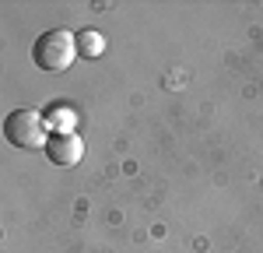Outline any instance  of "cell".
Returning <instances> with one entry per match:
<instances>
[{
    "mask_svg": "<svg viewBox=\"0 0 263 253\" xmlns=\"http://www.w3.org/2000/svg\"><path fill=\"white\" fill-rule=\"evenodd\" d=\"M78 53H81L84 60H95V57H102V53H105V35H102V32H95V28H84V32H78Z\"/></svg>",
    "mask_w": 263,
    "mask_h": 253,
    "instance_id": "5",
    "label": "cell"
},
{
    "mask_svg": "<svg viewBox=\"0 0 263 253\" xmlns=\"http://www.w3.org/2000/svg\"><path fill=\"white\" fill-rule=\"evenodd\" d=\"M78 35L67 32V28H49L42 32L35 46H32V60L39 70L46 74H60V70H70V63L78 60Z\"/></svg>",
    "mask_w": 263,
    "mask_h": 253,
    "instance_id": "1",
    "label": "cell"
},
{
    "mask_svg": "<svg viewBox=\"0 0 263 253\" xmlns=\"http://www.w3.org/2000/svg\"><path fill=\"white\" fill-rule=\"evenodd\" d=\"M4 137L14 148H21V151H39V148L49 144L46 116L35 113V109H14V113H7V120H4Z\"/></svg>",
    "mask_w": 263,
    "mask_h": 253,
    "instance_id": "2",
    "label": "cell"
},
{
    "mask_svg": "<svg viewBox=\"0 0 263 253\" xmlns=\"http://www.w3.org/2000/svg\"><path fill=\"white\" fill-rule=\"evenodd\" d=\"M42 116H46V127L53 134H74V127H78V113L70 105H49Z\"/></svg>",
    "mask_w": 263,
    "mask_h": 253,
    "instance_id": "4",
    "label": "cell"
},
{
    "mask_svg": "<svg viewBox=\"0 0 263 253\" xmlns=\"http://www.w3.org/2000/svg\"><path fill=\"white\" fill-rule=\"evenodd\" d=\"M46 155H49V162L53 166H78L84 155V141L78 134H53L49 137V144H46Z\"/></svg>",
    "mask_w": 263,
    "mask_h": 253,
    "instance_id": "3",
    "label": "cell"
}]
</instances>
